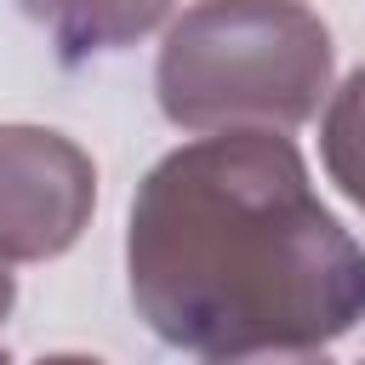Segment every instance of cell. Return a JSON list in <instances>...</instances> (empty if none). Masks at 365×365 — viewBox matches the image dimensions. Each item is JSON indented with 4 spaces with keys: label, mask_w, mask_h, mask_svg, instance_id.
I'll return each instance as SVG.
<instances>
[{
    "label": "cell",
    "mask_w": 365,
    "mask_h": 365,
    "mask_svg": "<svg viewBox=\"0 0 365 365\" xmlns=\"http://www.w3.org/2000/svg\"><path fill=\"white\" fill-rule=\"evenodd\" d=\"M319 160L325 177L365 211V63L331 91L325 120H319Z\"/></svg>",
    "instance_id": "obj_5"
},
{
    "label": "cell",
    "mask_w": 365,
    "mask_h": 365,
    "mask_svg": "<svg viewBox=\"0 0 365 365\" xmlns=\"http://www.w3.org/2000/svg\"><path fill=\"white\" fill-rule=\"evenodd\" d=\"M205 365H331L325 348H274V354H234V359H205Z\"/></svg>",
    "instance_id": "obj_6"
},
{
    "label": "cell",
    "mask_w": 365,
    "mask_h": 365,
    "mask_svg": "<svg viewBox=\"0 0 365 365\" xmlns=\"http://www.w3.org/2000/svg\"><path fill=\"white\" fill-rule=\"evenodd\" d=\"M34 365H103V359H91V354H46Z\"/></svg>",
    "instance_id": "obj_8"
},
{
    "label": "cell",
    "mask_w": 365,
    "mask_h": 365,
    "mask_svg": "<svg viewBox=\"0 0 365 365\" xmlns=\"http://www.w3.org/2000/svg\"><path fill=\"white\" fill-rule=\"evenodd\" d=\"M125 279L143 325L200 359L325 348L365 319V245L285 131H217L154 160L131 194Z\"/></svg>",
    "instance_id": "obj_1"
},
{
    "label": "cell",
    "mask_w": 365,
    "mask_h": 365,
    "mask_svg": "<svg viewBox=\"0 0 365 365\" xmlns=\"http://www.w3.org/2000/svg\"><path fill=\"white\" fill-rule=\"evenodd\" d=\"M97 211L91 154L51 125H0V262L63 257Z\"/></svg>",
    "instance_id": "obj_3"
},
{
    "label": "cell",
    "mask_w": 365,
    "mask_h": 365,
    "mask_svg": "<svg viewBox=\"0 0 365 365\" xmlns=\"http://www.w3.org/2000/svg\"><path fill=\"white\" fill-rule=\"evenodd\" d=\"M17 6L29 23H40L51 34L57 63H68V68L137 46L171 11V0H17Z\"/></svg>",
    "instance_id": "obj_4"
},
{
    "label": "cell",
    "mask_w": 365,
    "mask_h": 365,
    "mask_svg": "<svg viewBox=\"0 0 365 365\" xmlns=\"http://www.w3.org/2000/svg\"><path fill=\"white\" fill-rule=\"evenodd\" d=\"M0 365H11V354H6V348H0Z\"/></svg>",
    "instance_id": "obj_9"
},
{
    "label": "cell",
    "mask_w": 365,
    "mask_h": 365,
    "mask_svg": "<svg viewBox=\"0 0 365 365\" xmlns=\"http://www.w3.org/2000/svg\"><path fill=\"white\" fill-rule=\"evenodd\" d=\"M11 302H17V279H11V262H0V319L11 314Z\"/></svg>",
    "instance_id": "obj_7"
},
{
    "label": "cell",
    "mask_w": 365,
    "mask_h": 365,
    "mask_svg": "<svg viewBox=\"0 0 365 365\" xmlns=\"http://www.w3.org/2000/svg\"><path fill=\"white\" fill-rule=\"evenodd\" d=\"M336 46L302 0H194L160 46L154 97L177 131H291L331 97Z\"/></svg>",
    "instance_id": "obj_2"
}]
</instances>
